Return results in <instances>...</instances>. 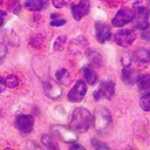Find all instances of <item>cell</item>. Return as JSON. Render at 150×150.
<instances>
[{"instance_id": "6da1fadb", "label": "cell", "mask_w": 150, "mask_h": 150, "mask_svg": "<svg viewBox=\"0 0 150 150\" xmlns=\"http://www.w3.org/2000/svg\"><path fill=\"white\" fill-rule=\"evenodd\" d=\"M93 122L91 114L84 108H76L70 117L69 127L75 132H86Z\"/></svg>"}, {"instance_id": "7a4b0ae2", "label": "cell", "mask_w": 150, "mask_h": 150, "mask_svg": "<svg viewBox=\"0 0 150 150\" xmlns=\"http://www.w3.org/2000/svg\"><path fill=\"white\" fill-rule=\"evenodd\" d=\"M93 124H94V128L98 132L101 134L105 132L111 124V115L109 110L104 107H97L94 111Z\"/></svg>"}, {"instance_id": "3957f363", "label": "cell", "mask_w": 150, "mask_h": 150, "mask_svg": "<svg viewBox=\"0 0 150 150\" xmlns=\"http://www.w3.org/2000/svg\"><path fill=\"white\" fill-rule=\"evenodd\" d=\"M135 18V11L131 8H121L117 14L115 15V18L112 19V26L115 27H123L124 25L131 22Z\"/></svg>"}, {"instance_id": "277c9868", "label": "cell", "mask_w": 150, "mask_h": 150, "mask_svg": "<svg viewBox=\"0 0 150 150\" xmlns=\"http://www.w3.org/2000/svg\"><path fill=\"white\" fill-rule=\"evenodd\" d=\"M52 130H54V134L62 141V142H66V143H73V142H76L77 139V136L75 134V131L70 128H66L63 125H54L52 127Z\"/></svg>"}, {"instance_id": "5b68a950", "label": "cell", "mask_w": 150, "mask_h": 150, "mask_svg": "<svg viewBox=\"0 0 150 150\" xmlns=\"http://www.w3.org/2000/svg\"><path fill=\"white\" fill-rule=\"evenodd\" d=\"M115 94V83L112 81H105L102 82L98 87V89L94 93V97L95 100H100V98H111Z\"/></svg>"}, {"instance_id": "8992f818", "label": "cell", "mask_w": 150, "mask_h": 150, "mask_svg": "<svg viewBox=\"0 0 150 150\" xmlns=\"http://www.w3.org/2000/svg\"><path fill=\"white\" fill-rule=\"evenodd\" d=\"M136 38V34L131 29H121L115 34V41L117 45L122 47H128L130 46Z\"/></svg>"}, {"instance_id": "52a82bcc", "label": "cell", "mask_w": 150, "mask_h": 150, "mask_svg": "<svg viewBox=\"0 0 150 150\" xmlns=\"http://www.w3.org/2000/svg\"><path fill=\"white\" fill-rule=\"evenodd\" d=\"M43 89H45V93L48 97L55 100V98H59L62 94V89L60 87V84L57 82H55L54 80L52 79H47L43 81Z\"/></svg>"}, {"instance_id": "ba28073f", "label": "cell", "mask_w": 150, "mask_h": 150, "mask_svg": "<svg viewBox=\"0 0 150 150\" xmlns=\"http://www.w3.org/2000/svg\"><path fill=\"white\" fill-rule=\"evenodd\" d=\"M87 91V86L84 81H77L76 84L73 87V89L68 94V100L70 102H80L83 100Z\"/></svg>"}, {"instance_id": "9c48e42d", "label": "cell", "mask_w": 150, "mask_h": 150, "mask_svg": "<svg viewBox=\"0 0 150 150\" xmlns=\"http://www.w3.org/2000/svg\"><path fill=\"white\" fill-rule=\"evenodd\" d=\"M34 125V118L30 115H19L15 118V127L20 131L28 134L32 131Z\"/></svg>"}, {"instance_id": "30bf717a", "label": "cell", "mask_w": 150, "mask_h": 150, "mask_svg": "<svg viewBox=\"0 0 150 150\" xmlns=\"http://www.w3.org/2000/svg\"><path fill=\"white\" fill-rule=\"evenodd\" d=\"M95 35H96V39L98 42L101 43H104L107 41L110 40V36H111V30H110V27L103 22H96L95 25Z\"/></svg>"}, {"instance_id": "8fae6325", "label": "cell", "mask_w": 150, "mask_h": 150, "mask_svg": "<svg viewBox=\"0 0 150 150\" xmlns=\"http://www.w3.org/2000/svg\"><path fill=\"white\" fill-rule=\"evenodd\" d=\"M90 4L88 0H81L76 5H71V14L75 20H81L84 15L89 13Z\"/></svg>"}, {"instance_id": "7c38bea8", "label": "cell", "mask_w": 150, "mask_h": 150, "mask_svg": "<svg viewBox=\"0 0 150 150\" xmlns=\"http://www.w3.org/2000/svg\"><path fill=\"white\" fill-rule=\"evenodd\" d=\"M135 21H136V27L144 29L148 27V20H149V11L145 7H137L135 12Z\"/></svg>"}, {"instance_id": "4fadbf2b", "label": "cell", "mask_w": 150, "mask_h": 150, "mask_svg": "<svg viewBox=\"0 0 150 150\" xmlns=\"http://www.w3.org/2000/svg\"><path fill=\"white\" fill-rule=\"evenodd\" d=\"M122 81L125 83V84H135L137 81H138V74L135 69L130 68L129 66H127L123 71H122Z\"/></svg>"}, {"instance_id": "5bb4252c", "label": "cell", "mask_w": 150, "mask_h": 150, "mask_svg": "<svg viewBox=\"0 0 150 150\" xmlns=\"http://www.w3.org/2000/svg\"><path fill=\"white\" fill-rule=\"evenodd\" d=\"M134 60L139 64H146L150 62V53L146 49L138 48L134 53Z\"/></svg>"}, {"instance_id": "9a60e30c", "label": "cell", "mask_w": 150, "mask_h": 150, "mask_svg": "<svg viewBox=\"0 0 150 150\" xmlns=\"http://www.w3.org/2000/svg\"><path fill=\"white\" fill-rule=\"evenodd\" d=\"M25 6L29 11H41L48 6V0H26Z\"/></svg>"}, {"instance_id": "2e32d148", "label": "cell", "mask_w": 150, "mask_h": 150, "mask_svg": "<svg viewBox=\"0 0 150 150\" xmlns=\"http://www.w3.org/2000/svg\"><path fill=\"white\" fill-rule=\"evenodd\" d=\"M83 75H84V80H86V82L88 83V84H90V86H94L95 83H96V81H97V75H96V73H95V70L93 69V68H90V67H84L83 68Z\"/></svg>"}, {"instance_id": "e0dca14e", "label": "cell", "mask_w": 150, "mask_h": 150, "mask_svg": "<svg viewBox=\"0 0 150 150\" xmlns=\"http://www.w3.org/2000/svg\"><path fill=\"white\" fill-rule=\"evenodd\" d=\"M56 81L59 83H62V84H68L70 82V75H69L68 70L64 68L57 70L56 71Z\"/></svg>"}, {"instance_id": "ac0fdd59", "label": "cell", "mask_w": 150, "mask_h": 150, "mask_svg": "<svg viewBox=\"0 0 150 150\" xmlns=\"http://www.w3.org/2000/svg\"><path fill=\"white\" fill-rule=\"evenodd\" d=\"M41 141H42V144L46 148H48V149H57V144H56V142L54 141V138L50 135H42Z\"/></svg>"}, {"instance_id": "d6986e66", "label": "cell", "mask_w": 150, "mask_h": 150, "mask_svg": "<svg viewBox=\"0 0 150 150\" xmlns=\"http://www.w3.org/2000/svg\"><path fill=\"white\" fill-rule=\"evenodd\" d=\"M138 86H139V89H142V90L149 89V88H150V74L143 75V76L138 80Z\"/></svg>"}, {"instance_id": "ffe728a7", "label": "cell", "mask_w": 150, "mask_h": 150, "mask_svg": "<svg viewBox=\"0 0 150 150\" xmlns=\"http://www.w3.org/2000/svg\"><path fill=\"white\" fill-rule=\"evenodd\" d=\"M139 104H141L142 109H144L146 111H150V93L142 96V98L139 101Z\"/></svg>"}, {"instance_id": "44dd1931", "label": "cell", "mask_w": 150, "mask_h": 150, "mask_svg": "<svg viewBox=\"0 0 150 150\" xmlns=\"http://www.w3.org/2000/svg\"><path fill=\"white\" fill-rule=\"evenodd\" d=\"M5 83H6V87H9V88H15L19 83V80L15 75H8L6 79H5Z\"/></svg>"}, {"instance_id": "7402d4cb", "label": "cell", "mask_w": 150, "mask_h": 150, "mask_svg": "<svg viewBox=\"0 0 150 150\" xmlns=\"http://www.w3.org/2000/svg\"><path fill=\"white\" fill-rule=\"evenodd\" d=\"M64 42H66V36H59L54 43V48L56 50H62L63 49V46H64Z\"/></svg>"}, {"instance_id": "603a6c76", "label": "cell", "mask_w": 150, "mask_h": 150, "mask_svg": "<svg viewBox=\"0 0 150 150\" xmlns=\"http://www.w3.org/2000/svg\"><path fill=\"white\" fill-rule=\"evenodd\" d=\"M9 7H11V9H12L15 14H19V13H20V8H21V6H20L19 0H13Z\"/></svg>"}, {"instance_id": "cb8c5ba5", "label": "cell", "mask_w": 150, "mask_h": 150, "mask_svg": "<svg viewBox=\"0 0 150 150\" xmlns=\"http://www.w3.org/2000/svg\"><path fill=\"white\" fill-rule=\"evenodd\" d=\"M6 55H7V47L0 42V63L4 62V60L6 59Z\"/></svg>"}, {"instance_id": "d4e9b609", "label": "cell", "mask_w": 150, "mask_h": 150, "mask_svg": "<svg viewBox=\"0 0 150 150\" xmlns=\"http://www.w3.org/2000/svg\"><path fill=\"white\" fill-rule=\"evenodd\" d=\"M91 145H93L94 148H97V149H108V145L102 144V143H100V142L96 141V139H91Z\"/></svg>"}, {"instance_id": "484cf974", "label": "cell", "mask_w": 150, "mask_h": 150, "mask_svg": "<svg viewBox=\"0 0 150 150\" xmlns=\"http://www.w3.org/2000/svg\"><path fill=\"white\" fill-rule=\"evenodd\" d=\"M53 5L56 8H62L66 6V1L64 0H53Z\"/></svg>"}, {"instance_id": "4316f807", "label": "cell", "mask_w": 150, "mask_h": 150, "mask_svg": "<svg viewBox=\"0 0 150 150\" xmlns=\"http://www.w3.org/2000/svg\"><path fill=\"white\" fill-rule=\"evenodd\" d=\"M66 23V20L64 19H61V20H55V19H53L52 20V22H50V25L52 26H62V25H64Z\"/></svg>"}, {"instance_id": "83f0119b", "label": "cell", "mask_w": 150, "mask_h": 150, "mask_svg": "<svg viewBox=\"0 0 150 150\" xmlns=\"http://www.w3.org/2000/svg\"><path fill=\"white\" fill-rule=\"evenodd\" d=\"M5 19H6V13H5L4 11L0 9V26L5 22Z\"/></svg>"}, {"instance_id": "f1b7e54d", "label": "cell", "mask_w": 150, "mask_h": 150, "mask_svg": "<svg viewBox=\"0 0 150 150\" xmlns=\"http://www.w3.org/2000/svg\"><path fill=\"white\" fill-rule=\"evenodd\" d=\"M5 88H6V83H5V80L0 77V93H1V91H4V90H5Z\"/></svg>"}, {"instance_id": "f546056e", "label": "cell", "mask_w": 150, "mask_h": 150, "mask_svg": "<svg viewBox=\"0 0 150 150\" xmlns=\"http://www.w3.org/2000/svg\"><path fill=\"white\" fill-rule=\"evenodd\" d=\"M70 149H83V146H82V145H76V144H74V145L70 146Z\"/></svg>"}, {"instance_id": "4dcf8cb0", "label": "cell", "mask_w": 150, "mask_h": 150, "mask_svg": "<svg viewBox=\"0 0 150 150\" xmlns=\"http://www.w3.org/2000/svg\"><path fill=\"white\" fill-rule=\"evenodd\" d=\"M0 4H1V0H0Z\"/></svg>"}]
</instances>
